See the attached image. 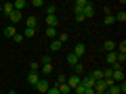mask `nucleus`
Returning <instances> with one entry per match:
<instances>
[{
	"mask_svg": "<svg viewBox=\"0 0 126 94\" xmlns=\"http://www.w3.org/2000/svg\"><path fill=\"white\" fill-rule=\"evenodd\" d=\"M27 6H44V0H32V2H27Z\"/></svg>",
	"mask_w": 126,
	"mask_h": 94,
	"instance_id": "5701e85b",
	"label": "nucleus"
},
{
	"mask_svg": "<svg viewBox=\"0 0 126 94\" xmlns=\"http://www.w3.org/2000/svg\"><path fill=\"white\" fill-rule=\"evenodd\" d=\"M74 54H76L78 59H80V57H84V54H86V46L82 44V42H80V44H76V46H74Z\"/></svg>",
	"mask_w": 126,
	"mask_h": 94,
	"instance_id": "7ed1b4c3",
	"label": "nucleus"
},
{
	"mask_svg": "<svg viewBox=\"0 0 126 94\" xmlns=\"http://www.w3.org/2000/svg\"><path fill=\"white\" fill-rule=\"evenodd\" d=\"M80 80H82V77H80V75H69V77H67V80H65V84H67V86H69V88H72V90H74V88H78V86H80Z\"/></svg>",
	"mask_w": 126,
	"mask_h": 94,
	"instance_id": "f257e3e1",
	"label": "nucleus"
},
{
	"mask_svg": "<svg viewBox=\"0 0 126 94\" xmlns=\"http://www.w3.org/2000/svg\"><path fill=\"white\" fill-rule=\"evenodd\" d=\"M57 40L61 42V44H65V42L69 40V36H67V34H61V36H57Z\"/></svg>",
	"mask_w": 126,
	"mask_h": 94,
	"instance_id": "c756f323",
	"label": "nucleus"
},
{
	"mask_svg": "<svg viewBox=\"0 0 126 94\" xmlns=\"http://www.w3.org/2000/svg\"><path fill=\"white\" fill-rule=\"evenodd\" d=\"M36 36V29H27L25 27V31H23V38H34Z\"/></svg>",
	"mask_w": 126,
	"mask_h": 94,
	"instance_id": "393cba45",
	"label": "nucleus"
},
{
	"mask_svg": "<svg viewBox=\"0 0 126 94\" xmlns=\"http://www.w3.org/2000/svg\"><path fill=\"white\" fill-rule=\"evenodd\" d=\"M55 13H57V6H46V17H48V15H55Z\"/></svg>",
	"mask_w": 126,
	"mask_h": 94,
	"instance_id": "c85d7f7f",
	"label": "nucleus"
},
{
	"mask_svg": "<svg viewBox=\"0 0 126 94\" xmlns=\"http://www.w3.org/2000/svg\"><path fill=\"white\" fill-rule=\"evenodd\" d=\"M4 94H11V92H4Z\"/></svg>",
	"mask_w": 126,
	"mask_h": 94,
	"instance_id": "e433bc0d",
	"label": "nucleus"
},
{
	"mask_svg": "<svg viewBox=\"0 0 126 94\" xmlns=\"http://www.w3.org/2000/svg\"><path fill=\"white\" fill-rule=\"evenodd\" d=\"M42 73H53V63H46V65H42Z\"/></svg>",
	"mask_w": 126,
	"mask_h": 94,
	"instance_id": "4be33fe9",
	"label": "nucleus"
},
{
	"mask_svg": "<svg viewBox=\"0 0 126 94\" xmlns=\"http://www.w3.org/2000/svg\"><path fill=\"white\" fill-rule=\"evenodd\" d=\"M86 4H88V0H76L74 2V13H82L86 9Z\"/></svg>",
	"mask_w": 126,
	"mask_h": 94,
	"instance_id": "f03ea898",
	"label": "nucleus"
},
{
	"mask_svg": "<svg viewBox=\"0 0 126 94\" xmlns=\"http://www.w3.org/2000/svg\"><path fill=\"white\" fill-rule=\"evenodd\" d=\"M57 88H59V92H61V94H72V88H69L67 84H59Z\"/></svg>",
	"mask_w": 126,
	"mask_h": 94,
	"instance_id": "2eb2a0df",
	"label": "nucleus"
},
{
	"mask_svg": "<svg viewBox=\"0 0 126 94\" xmlns=\"http://www.w3.org/2000/svg\"><path fill=\"white\" fill-rule=\"evenodd\" d=\"M46 36L57 40V27H46Z\"/></svg>",
	"mask_w": 126,
	"mask_h": 94,
	"instance_id": "6ab92c4d",
	"label": "nucleus"
},
{
	"mask_svg": "<svg viewBox=\"0 0 126 94\" xmlns=\"http://www.w3.org/2000/svg\"><path fill=\"white\" fill-rule=\"evenodd\" d=\"M40 61H42V65H46V63H50V57H42Z\"/></svg>",
	"mask_w": 126,
	"mask_h": 94,
	"instance_id": "72a5a7b5",
	"label": "nucleus"
},
{
	"mask_svg": "<svg viewBox=\"0 0 126 94\" xmlns=\"http://www.w3.org/2000/svg\"><path fill=\"white\" fill-rule=\"evenodd\" d=\"M9 19H11V23H19L21 21V13H19V11H13V13L9 15Z\"/></svg>",
	"mask_w": 126,
	"mask_h": 94,
	"instance_id": "ddd939ff",
	"label": "nucleus"
},
{
	"mask_svg": "<svg viewBox=\"0 0 126 94\" xmlns=\"http://www.w3.org/2000/svg\"><path fill=\"white\" fill-rule=\"evenodd\" d=\"M113 19H116V21H120V23H124V21H126V13H124V11H120L118 15H113Z\"/></svg>",
	"mask_w": 126,
	"mask_h": 94,
	"instance_id": "412c9836",
	"label": "nucleus"
},
{
	"mask_svg": "<svg viewBox=\"0 0 126 94\" xmlns=\"http://www.w3.org/2000/svg\"><path fill=\"white\" fill-rule=\"evenodd\" d=\"M61 42H59V40H53V42H50V50H53V52H57V50H61Z\"/></svg>",
	"mask_w": 126,
	"mask_h": 94,
	"instance_id": "a211bd4d",
	"label": "nucleus"
},
{
	"mask_svg": "<svg viewBox=\"0 0 126 94\" xmlns=\"http://www.w3.org/2000/svg\"><path fill=\"white\" fill-rule=\"evenodd\" d=\"M15 34H17V31H15V25H6L4 27V38H15Z\"/></svg>",
	"mask_w": 126,
	"mask_h": 94,
	"instance_id": "9d476101",
	"label": "nucleus"
},
{
	"mask_svg": "<svg viewBox=\"0 0 126 94\" xmlns=\"http://www.w3.org/2000/svg\"><path fill=\"white\" fill-rule=\"evenodd\" d=\"M90 77H93L94 82H97V80H103V71H101V69H97V71L90 73Z\"/></svg>",
	"mask_w": 126,
	"mask_h": 94,
	"instance_id": "aec40b11",
	"label": "nucleus"
},
{
	"mask_svg": "<svg viewBox=\"0 0 126 94\" xmlns=\"http://www.w3.org/2000/svg\"><path fill=\"white\" fill-rule=\"evenodd\" d=\"M11 94H15V92H11Z\"/></svg>",
	"mask_w": 126,
	"mask_h": 94,
	"instance_id": "4c0bfd02",
	"label": "nucleus"
},
{
	"mask_svg": "<svg viewBox=\"0 0 126 94\" xmlns=\"http://www.w3.org/2000/svg\"><path fill=\"white\" fill-rule=\"evenodd\" d=\"M84 94H94V90H93V88H86V90H84Z\"/></svg>",
	"mask_w": 126,
	"mask_h": 94,
	"instance_id": "f704fd0d",
	"label": "nucleus"
},
{
	"mask_svg": "<svg viewBox=\"0 0 126 94\" xmlns=\"http://www.w3.org/2000/svg\"><path fill=\"white\" fill-rule=\"evenodd\" d=\"M76 21H86V19H84V15H82V13H76Z\"/></svg>",
	"mask_w": 126,
	"mask_h": 94,
	"instance_id": "473e14b6",
	"label": "nucleus"
},
{
	"mask_svg": "<svg viewBox=\"0 0 126 94\" xmlns=\"http://www.w3.org/2000/svg\"><path fill=\"white\" fill-rule=\"evenodd\" d=\"M82 15H84V19H93V17H94V6L88 2V4H86V9L82 11Z\"/></svg>",
	"mask_w": 126,
	"mask_h": 94,
	"instance_id": "39448f33",
	"label": "nucleus"
},
{
	"mask_svg": "<svg viewBox=\"0 0 126 94\" xmlns=\"http://www.w3.org/2000/svg\"><path fill=\"white\" fill-rule=\"evenodd\" d=\"M105 94H122V92H120V86H118V84L109 86V88H107V92H105Z\"/></svg>",
	"mask_w": 126,
	"mask_h": 94,
	"instance_id": "dca6fc26",
	"label": "nucleus"
},
{
	"mask_svg": "<svg viewBox=\"0 0 126 94\" xmlns=\"http://www.w3.org/2000/svg\"><path fill=\"white\" fill-rule=\"evenodd\" d=\"M36 25H38V19L36 17H27L25 19V27H27V29H36Z\"/></svg>",
	"mask_w": 126,
	"mask_h": 94,
	"instance_id": "1a4fd4ad",
	"label": "nucleus"
},
{
	"mask_svg": "<svg viewBox=\"0 0 126 94\" xmlns=\"http://www.w3.org/2000/svg\"><path fill=\"white\" fill-rule=\"evenodd\" d=\"M13 40H15V42H21V40H23V34H15Z\"/></svg>",
	"mask_w": 126,
	"mask_h": 94,
	"instance_id": "2f4dec72",
	"label": "nucleus"
},
{
	"mask_svg": "<svg viewBox=\"0 0 126 94\" xmlns=\"http://www.w3.org/2000/svg\"><path fill=\"white\" fill-rule=\"evenodd\" d=\"M38 82H40L38 73H34V71H30V73H27V84H30V86H36Z\"/></svg>",
	"mask_w": 126,
	"mask_h": 94,
	"instance_id": "0eeeda50",
	"label": "nucleus"
},
{
	"mask_svg": "<svg viewBox=\"0 0 126 94\" xmlns=\"http://www.w3.org/2000/svg\"><path fill=\"white\" fill-rule=\"evenodd\" d=\"M13 2H4V4H2V13H4V15H11V13H13Z\"/></svg>",
	"mask_w": 126,
	"mask_h": 94,
	"instance_id": "4468645a",
	"label": "nucleus"
},
{
	"mask_svg": "<svg viewBox=\"0 0 126 94\" xmlns=\"http://www.w3.org/2000/svg\"><path fill=\"white\" fill-rule=\"evenodd\" d=\"M57 15H48V17H46V25L48 27H57Z\"/></svg>",
	"mask_w": 126,
	"mask_h": 94,
	"instance_id": "9b49d317",
	"label": "nucleus"
},
{
	"mask_svg": "<svg viewBox=\"0 0 126 94\" xmlns=\"http://www.w3.org/2000/svg\"><path fill=\"white\" fill-rule=\"evenodd\" d=\"M105 61H107L109 65L118 63V52H116V50H111V52H105Z\"/></svg>",
	"mask_w": 126,
	"mask_h": 94,
	"instance_id": "423d86ee",
	"label": "nucleus"
},
{
	"mask_svg": "<svg viewBox=\"0 0 126 94\" xmlns=\"http://www.w3.org/2000/svg\"><path fill=\"white\" fill-rule=\"evenodd\" d=\"M46 94H61V92H59V88H57V86H50V88L46 90Z\"/></svg>",
	"mask_w": 126,
	"mask_h": 94,
	"instance_id": "7c9ffc66",
	"label": "nucleus"
},
{
	"mask_svg": "<svg viewBox=\"0 0 126 94\" xmlns=\"http://www.w3.org/2000/svg\"><path fill=\"white\" fill-rule=\"evenodd\" d=\"M48 88H50V84H48L46 80H40V82L36 84V90H38V92H42V94H46V90H48Z\"/></svg>",
	"mask_w": 126,
	"mask_h": 94,
	"instance_id": "20e7f679",
	"label": "nucleus"
},
{
	"mask_svg": "<svg viewBox=\"0 0 126 94\" xmlns=\"http://www.w3.org/2000/svg\"><path fill=\"white\" fill-rule=\"evenodd\" d=\"M105 25H111V23H116V19H113V15H105Z\"/></svg>",
	"mask_w": 126,
	"mask_h": 94,
	"instance_id": "bb28decb",
	"label": "nucleus"
},
{
	"mask_svg": "<svg viewBox=\"0 0 126 94\" xmlns=\"http://www.w3.org/2000/svg\"><path fill=\"white\" fill-rule=\"evenodd\" d=\"M103 48H105V52H111V50H116V44H113L111 40H105V46H103Z\"/></svg>",
	"mask_w": 126,
	"mask_h": 94,
	"instance_id": "f3484780",
	"label": "nucleus"
},
{
	"mask_svg": "<svg viewBox=\"0 0 126 94\" xmlns=\"http://www.w3.org/2000/svg\"><path fill=\"white\" fill-rule=\"evenodd\" d=\"M25 6H27V0H15V2H13V9H15V11H19V13H21Z\"/></svg>",
	"mask_w": 126,
	"mask_h": 94,
	"instance_id": "6e6552de",
	"label": "nucleus"
},
{
	"mask_svg": "<svg viewBox=\"0 0 126 94\" xmlns=\"http://www.w3.org/2000/svg\"><path fill=\"white\" fill-rule=\"evenodd\" d=\"M76 63H80V59H78L74 52H69V54H67V65H69V67H74Z\"/></svg>",
	"mask_w": 126,
	"mask_h": 94,
	"instance_id": "f8f14e48",
	"label": "nucleus"
},
{
	"mask_svg": "<svg viewBox=\"0 0 126 94\" xmlns=\"http://www.w3.org/2000/svg\"><path fill=\"white\" fill-rule=\"evenodd\" d=\"M0 13H2V4H0Z\"/></svg>",
	"mask_w": 126,
	"mask_h": 94,
	"instance_id": "c9c22d12",
	"label": "nucleus"
},
{
	"mask_svg": "<svg viewBox=\"0 0 126 94\" xmlns=\"http://www.w3.org/2000/svg\"><path fill=\"white\" fill-rule=\"evenodd\" d=\"M30 69H32V71H34V73H38V69H40V65H38V61H32Z\"/></svg>",
	"mask_w": 126,
	"mask_h": 94,
	"instance_id": "cd10ccee",
	"label": "nucleus"
},
{
	"mask_svg": "<svg viewBox=\"0 0 126 94\" xmlns=\"http://www.w3.org/2000/svg\"><path fill=\"white\" fill-rule=\"evenodd\" d=\"M74 71H76L74 75H78V73H82V71H84V65H82V63H76V65H74Z\"/></svg>",
	"mask_w": 126,
	"mask_h": 94,
	"instance_id": "a878e982",
	"label": "nucleus"
},
{
	"mask_svg": "<svg viewBox=\"0 0 126 94\" xmlns=\"http://www.w3.org/2000/svg\"><path fill=\"white\" fill-rule=\"evenodd\" d=\"M118 52H120V54H126V40H122L120 44H118Z\"/></svg>",
	"mask_w": 126,
	"mask_h": 94,
	"instance_id": "b1692460",
	"label": "nucleus"
}]
</instances>
